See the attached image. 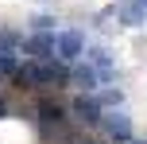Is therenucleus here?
<instances>
[{
  "mask_svg": "<svg viewBox=\"0 0 147 144\" xmlns=\"http://www.w3.org/2000/svg\"><path fill=\"white\" fill-rule=\"evenodd\" d=\"M12 78L20 86H70V70L62 66V62H47V59H35V62L16 66Z\"/></svg>",
  "mask_w": 147,
  "mask_h": 144,
  "instance_id": "1",
  "label": "nucleus"
},
{
  "mask_svg": "<svg viewBox=\"0 0 147 144\" xmlns=\"http://www.w3.org/2000/svg\"><path fill=\"white\" fill-rule=\"evenodd\" d=\"M54 55H58L62 62H74L85 55V39H81V31H62L58 39H54Z\"/></svg>",
  "mask_w": 147,
  "mask_h": 144,
  "instance_id": "2",
  "label": "nucleus"
},
{
  "mask_svg": "<svg viewBox=\"0 0 147 144\" xmlns=\"http://www.w3.org/2000/svg\"><path fill=\"white\" fill-rule=\"evenodd\" d=\"M74 113H78V121L97 125V121H101V101H97V98H85V93H81V98L74 101Z\"/></svg>",
  "mask_w": 147,
  "mask_h": 144,
  "instance_id": "3",
  "label": "nucleus"
},
{
  "mask_svg": "<svg viewBox=\"0 0 147 144\" xmlns=\"http://www.w3.org/2000/svg\"><path fill=\"white\" fill-rule=\"evenodd\" d=\"M70 82H74V86H81V90H93V86H101V74H97L93 62H81V66L70 74Z\"/></svg>",
  "mask_w": 147,
  "mask_h": 144,
  "instance_id": "4",
  "label": "nucleus"
},
{
  "mask_svg": "<svg viewBox=\"0 0 147 144\" xmlns=\"http://www.w3.org/2000/svg\"><path fill=\"white\" fill-rule=\"evenodd\" d=\"M101 121H105V129L116 140H132V121H128L124 113H109V117H101Z\"/></svg>",
  "mask_w": 147,
  "mask_h": 144,
  "instance_id": "5",
  "label": "nucleus"
},
{
  "mask_svg": "<svg viewBox=\"0 0 147 144\" xmlns=\"http://www.w3.org/2000/svg\"><path fill=\"white\" fill-rule=\"evenodd\" d=\"M54 39H58V35H51V31H39V35H31V39H27V51L35 55V59H47V55H54Z\"/></svg>",
  "mask_w": 147,
  "mask_h": 144,
  "instance_id": "6",
  "label": "nucleus"
},
{
  "mask_svg": "<svg viewBox=\"0 0 147 144\" xmlns=\"http://www.w3.org/2000/svg\"><path fill=\"white\" fill-rule=\"evenodd\" d=\"M120 20H124V23H128V27H140V23L147 20V16H143V12H140V8H136V4H132V0H128V4H124V8H120Z\"/></svg>",
  "mask_w": 147,
  "mask_h": 144,
  "instance_id": "7",
  "label": "nucleus"
},
{
  "mask_svg": "<svg viewBox=\"0 0 147 144\" xmlns=\"http://www.w3.org/2000/svg\"><path fill=\"white\" fill-rule=\"evenodd\" d=\"M8 47H16V31H0V55H4Z\"/></svg>",
  "mask_w": 147,
  "mask_h": 144,
  "instance_id": "8",
  "label": "nucleus"
},
{
  "mask_svg": "<svg viewBox=\"0 0 147 144\" xmlns=\"http://www.w3.org/2000/svg\"><path fill=\"white\" fill-rule=\"evenodd\" d=\"M97 101H101V105H120V90H109V93H101Z\"/></svg>",
  "mask_w": 147,
  "mask_h": 144,
  "instance_id": "9",
  "label": "nucleus"
},
{
  "mask_svg": "<svg viewBox=\"0 0 147 144\" xmlns=\"http://www.w3.org/2000/svg\"><path fill=\"white\" fill-rule=\"evenodd\" d=\"M0 74H16V62L8 59V55H0Z\"/></svg>",
  "mask_w": 147,
  "mask_h": 144,
  "instance_id": "10",
  "label": "nucleus"
},
{
  "mask_svg": "<svg viewBox=\"0 0 147 144\" xmlns=\"http://www.w3.org/2000/svg\"><path fill=\"white\" fill-rule=\"evenodd\" d=\"M132 4H136V8H140V12L147 16V0H132Z\"/></svg>",
  "mask_w": 147,
  "mask_h": 144,
  "instance_id": "11",
  "label": "nucleus"
}]
</instances>
